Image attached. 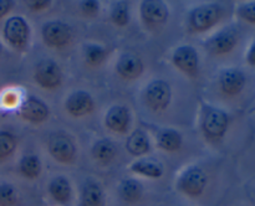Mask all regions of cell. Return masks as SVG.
<instances>
[{"mask_svg":"<svg viewBox=\"0 0 255 206\" xmlns=\"http://www.w3.org/2000/svg\"><path fill=\"white\" fill-rule=\"evenodd\" d=\"M105 124L115 133H127L131 124V114L128 108L124 104L112 106L105 116Z\"/></svg>","mask_w":255,"mask_h":206,"instance_id":"15","label":"cell"},{"mask_svg":"<svg viewBox=\"0 0 255 206\" xmlns=\"http://www.w3.org/2000/svg\"><path fill=\"white\" fill-rule=\"evenodd\" d=\"M12 6H14V1L11 0H0V20L11 11Z\"/></svg>","mask_w":255,"mask_h":206,"instance_id":"32","label":"cell"},{"mask_svg":"<svg viewBox=\"0 0 255 206\" xmlns=\"http://www.w3.org/2000/svg\"><path fill=\"white\" fill-rule=\"evenodd\" d=\"M17 102V96L14 93V92H7V93L4 94L2 97V103L6 107H12L15 106Z\"/></svg>","mask_w":255,"mask_h":206,"instance_id":"33","label":"cell"},{"mask_svg":"<svg viewBox=\"0 0 255 206\" xmlns=\"http://www.w3.org/2000/svg\"><path fill=\"white\" fill-rule=\"evenodd\" d=\"M41 36L46 46L60 49L66 46L71 40V29L62 21H49L42 26Z\"/></svg>","mask_w":255,"mask_h":206,"instance_id":"8","label":"cell"},{"mask_svg":"<svg viewBox=\"0 0 255 206\" xmlns=\"http://www.w3.org/2000/svg\"><path fill=\"white\" fill-rule=\"evenodd\" d=\"M80 6H81V11L85 16L94 17L100 12V2L95 1V0H85L80 4Z\"/></svg>","mask_w":255,"mask_h":206,"instance_id":"30","label":"cell"},{"mask_svg":"<svg viewBox=\"0 0 255 206\" xmlns=\"http://www.w3.org/2000/svg\"><path fill=\"white\" fill-rule=\"evenodd\" d=\"M49 153L52 158L61 164L74 163L76 156V146L71 138L65 134H54L49 139Z\"/></svg>","mask_w":255,"mask_h":206,"instance_id":"9","label":"cell"},{"mask_svg":"<svg viewBox=\"0 0 255 206\" xmlns=\"http://www.w3.org/2000/svg\"><path fill=\"white\" fill-rule=\"evenodd\" d=\"M144 65L137 55L124 54L116 64V71L124 79L139 78L143 73Z\"/></svg>","mask_w":255,"mask_h":206,"instance_id":"16","label":"cell"},{"mask_svg":"<svg viewBox=\"0 0 255 206\" xmlns=\"http://www.w3.org/2000/svg\"><path fill=\"white\" fill-rule=\"evenodd\" d=\"M91 153L97 163L106 165L114 160L117 154V149L110 139H100L94 144Z\"/></svg>","mask_w":255,"mask_h":206,"instance_id":"22","label":"cell"},{"mask_svg":"<svg viewBox=\"0 0 255 206\" xmlns=\"http://www.w3.org/2000/svg\"><path fill=\"white\" fill-rule=\"evenodd\" d=\"M208 184V176L201 166L192 165L179 175L177 180V190L187 198L196 199L203 195Z\"/></svg>","mask_w":255,"mask_h":206,"instance_id":"1","label":"cell"},{"mask_svg":"<svg viewBox=\"0 0 255 206\" xmlns=\"http://www.w3.org/2000/svg\"><path fill=\"white\" fill-rule=\"evenodd\" d=\"M41 160L35 154L22 156L19 163V171L24 178L26 179H36L41 174Z\"/></svg>","mask_w":255,"mask_h":206,"instance_id":"24","label":"cell"},{"mask_svg":"<svg viewBox=\"0 0 255 206\" xmlns=\"http://www.w3.org/2000/svg\"><path fill=\"white\" fill-rule=\"evenodd\" d=\"M172 101V89L168 82L154 79L144 89V102L152 111L159 112L168 108Z\"/></svg>","mask_w":255,"mask_h":206,"instance_id":"5","label":"cell"},{"mask_svg":"<svg viewBox=\"0 0 255 206\" xmlns=\"http://www.w3.org/2000/svg\"><path fill=\"white\" fill-rule=\"evenodd\" d=\"M126 149L131 155L142 156L146 155L151 150V143L147 133L142 129H136L126 140Z\"/></svg>","mask_w":255,"mask_h":206,"instance_id":"19","label":"cell"},{"mask_svg":"<svg viewBox=\"0 0 255 206\" xmlns=\"http://www.w3.org/2000/svg\"><path fill=\"white\" fill-rule=\"evenodd\" d=\"M174 67L183 72L186 76L196 78L199 74V55L191 45H183L174 50L172 55Z\"/></svg>","mask_w":255,"mask_h":206,"instance_id":"6","label":"cell"},{"mask_svg":"<svg viewBox=\"0 0 255 206\" xmlns=\"http://www.w3.org/2000/svg\"><path fill=\"white\" fill-rule=\"evenodd\" d=\"M105 191L99 183L89 181L84 185L80 196V206H105Z\"/></svg>","mask_w":255,"mask_h":206,"instance_id":"18","label":"cell"},{"mask_svg":"<svg viewBox=\"0 0 255 206\" xmlns=\"http://www.w3.org/2000/svg\"><path fill=\"white\" fill-rule=\"evenodd\" d=\"M4 37L15 50H24L29 45L30 26L22 16H11L4 25Z\"/></svg>","mask_w":255,"mask_h":206,"instance_id":"4","label":"cell"},{"mask_svg":"<svg viewBox=\"0 0 255 206\" xmlns=\"http://www.w3.org/2000/svg\"><path fill=\"white\" fill-rule=\"evenodd\" d=\"M246 74L238 69H224L219 76V88L226 96L236 97L246 87Z\"/></svg>","mask_w":255,"mask_h":206,"instance_id":"14","label":"cell"},{"mask_svg":"<svg viewBox=\"0 0 255 206\" xmlns=\"http://www.w3.org/2000/svg\"><path fill=\"white\" fill-rule=\"evenodd\" d=\"M67 113L75 118H81L91 113L95 108V101L86 91H76L67 97L65 102Z\"/></svg>","mask_w":255,"mask_h":206,"instance_id":"13","label":"cell"},{"mask_svg":"<svg viewBox=\"0 0 255 206\" xmlns=\"http://www.w3.org/2000/svg\"><path fill=\"white\" fill-rule=\"evenodd\" d=\"M247 62H248L251 66L255 67V41L251 45L248 52H247Z\"/></svg>","mask_w":255,"mask_h":206,"instance_id":"34","label":"cell"},{"mask_svg":"<svg viewBox=\"0 0 255 206\" xmlns=\"http://www.w3.org/2000/svg\"><path fill=\"white\" fill-rule=\"evenodd\" d=\"M202 131L209 140L218 141L226 136L229 127V116L223 109L207 107L202 117Z\"/></svg>","mask_w":255,"mask_h":206,"instance_id":"3","label":"cell"},{"mask_svg":"<svg viewBox=\"0 0 255 206\" xmlns=\"http://www.w3.org/2000/svg\"><path fill=\"white\" fill-rule=\"evenodd\" d=\"M19 114L29 123L41 124L49 119L50 109L41 99L36 97H29L20 104Z\"/></svg>","mask_w":255,"mask_h":206,"instance_id":"12","label":"cell"},{"mask_svg":"<svg viewBox=\"0 0 255 206\" xmlns=\"http://www.w3.org/2000/svg\"><path fill=\"white\" fill-rule=\"evenodd\" d=\"M238 41V31L236 29H233V27H228V29L221 30L214 36H212L206 42V49L212 55L221 56V55H227L236 49Z\"/></svg>","mask_w":255,"mask_h":206,"instance_id":"10","label":"cell"},{"mask_svg":"<svg viewBox=\"0 0 255 206\" xmlns=\"http://www.w3.org/2000/svg\"><path fill=\"white\" fill-rule=\"evenodd\" d=\"M19 204V193L14 185L0 184V206H16Z\"/></svg>","mask_w":255,"mask_h":206,"instance_id":"27","label":"cell"},{"mask_svg":"<svg viewBox=\"0 0 255 206\" xmlns=\"http://www.w3.org/2000/svg\"><path fill=\"white\" fill-rule=\"evenodd\" d=\"M223 16V9L219 4H203L191 10L188 26L194 32H206L216 26Z\"/></svg>","mask_w":255,"mask_h":206,"instance_id":"2","label":"cell"},{"mask_svg":"<svg viewBox=\"0 0 255 206\" xmlns=\"http://www.w3.org/2000/svg\"><path fill=\"white\" fill-rule=\"evenodd\" d=\"M34 79L41 88L56 89L62 83V71L52 60H42L36 65Z\"/></svg>","mask_w":255,"mask_h":206,"instance_id":"7","label":"cell"},{"mask_svg":"<svg viewBox=\"0 0 255 206\" xmlns=\"http://www.w3.org/2000/svg\"><path fill=\"white\" fill-rule=\"evenodd\" d=\"M120 198L126 204H137L143 195V188L136 179H125L119 186Z\"/></svg>","mask_w":255,"mask_h":206,"instance_id":"20","label":"cell"},{"mask_svg":"<svg viewBox=\"0 0 255 206\" xmlns=\"http://www.w3.org/2000/svg\"><path fill=\"white\" fill-rule=\"evenodd\" d=\"M182 136L179 132L174 131V129H163L158 133L157 137V144L161 149L164 151H169V153H174V151L179 150L182 146Z\"/></svg>","mask_w":255,"mask_h":206,"instance_id":"23","label":"cell"},{"mask_svg":"<svg viewBox=\"0 0 255 206\" xmlns=\"http://www.w3.org/2000/svg\"><path fill=\"white\" fill-rule=\"evenodd\" d=\"M139 14L147 26H159L169 17L168 6L159 0H143L139 6Z\"/></svg>","mask_w":255,"mask_h":206,"instance_id":"11","label":"cell"},{"mask_svg":"<svg viewBox=\"0 0 255 206\" xmlns=\"http://www.w3.org/2000/svg\"><path fill=\"white\" fill-rule=\"evenodd\" d=\"M107 50L101 45L89 44L85 47V60L90 66H100L106 60Z\"/></svg>","mask_w":255,"mask_h":206,"instance_id":"25","label":"cell"},{"mask_svg":"<svg viewBox=\"0 0 255 206\" xmlns=\"http://www.w3.org/2000/svg\"><path fill=\"white\" fill-rule=\"evenodd\" d=\"M237 14L244 21L255 25V1L247 2L237 9Z\"/></svg>","mask_w":255,"mask_h":206,"instance_id":"29","label":"cell"},{"mask_svg":"<svg viewBox=\"0 0 255 206\" xmlns=\"http://www.w3.org/2000/svg\"><path fill=\"white\" fill-rule=\"evenodd\" d=\"M111 20L117 26H127L129 22L128 2L117 1L111 10Z\"/></svg>","mask_w":255,"mask_h":206,"instance_id":"26","label":"cell"},{"mask_svg":"<svg viewBox=\"0 0 255 206\" xmlns=\"http://www.w3.org/2000/svg\"><path fill=\"white\" fill-rule=\"evenodd\" d=\"M49 194L55 203L61 204V205H67L72 199L71 183L65 176H56V178H54L50 181Z\"/></svg>","mask_w":255,"mask_h":206,"instance_id":"17","label":"cell"},{"mask_svg":"<svg viewBox=\"0 0 255 206\" xmlns=\"http://www.w3.org/2000/svg\"><path fill=\"white\" fill-rule=\"evenodd\" d=\"M17 145L15 136L10 132L0 131V159H5L11 155Z\"/></svg>","mask_w":255,"mask_h":206,"instance_id":"28","label":"cell"},{"mask_svg":"<svg viewBox=\"0 0 255 206\" xmlns=\"http://www.w3.org/2000/svg\"><path fill=\"white\" fill-rule=\"evenodd\" d=\"M26 5L29 9L34 10V11H40V10H45L50 7L51 1L50 0H34V1H27Z\"/></svg>","mask_w":255,"mask_h":206,"instance_id":"31","label":"cell"},{"mask_svg":"<svg viewBox=\"0 0 255 206\" xmlns=\"http://www.w3.org/2000/svg\"><path fill=\"white\" fill-rule=\"evenodd\" d=\"M1 51H2V45L1 42H0V54H1Z\"/></svg>","mask_w":255,"mask_h":206,"instance_id":"35","label":"cell"},{"mask_svg":"<svg viewBox=\"0 0 255 206\" xmlns=\"http://www.w3.org/2000/svg\"><path fill=\"white\" fill-rule=\"evenodd\" d=\"M129 170L137 175L144 176L148 179H159L163 175V166L154 160L149 159H139L129 166Z\"/></svg>","mask_w":255,"mask_h":206,"instance_id":"21","label":"cell"}]
</instances>
